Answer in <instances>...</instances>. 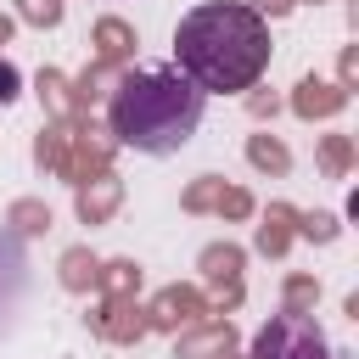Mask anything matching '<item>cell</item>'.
Here are the masks:
<instances>
[{"mask_svg": "<svg viewBox=\"0 0 359 359\" xmlns=\"http://www.w3.org/2000/svg\"><path fill=\"white\" fill-rule=\"evenodd\" d=\"M252 359H331L325 331L309 314H269V325L252 337Z\"/></svg>", "mask_w": 359, "mask_h": 359, "instance_id": "3957f363", "label": "cell"}, {"mask_svg": "<svg viewBox=\"0 0 359 359\" xmlns=\"http://www.w3.org/2000/svg\"><path fill=\"white\" fill-rule=\"evenodd\" d=\"M17 90H22V73H17L11 62H0V107H6V101H17Z\"/></svg>", "mask_w": 359, "mask_h": 359, "instance_id": "277c9868", "label": "cell"}, {"mask_svg": "<svg viewBox=\"0 0 359 359\" xmlns=\"http://www.w3.org/2000/svg\"><path fill=\"white\" fill-rule=\"evenodd\" d=\"M275 56L264 11L241 0H202L180 17L174 28V67L202 90V95H241L264 79Z\"/></svg>", "mask_w": 359, "mask_h": 359, "instance_id": "6da1fadb", "label": "cell"}, {"mask_svg": "<svg viewBox=\"0 0 359 359\" xmlns=\"http://www.w3.org/2000/svg\"><path fill=\"white\" fill-rule=\"evenodd\" d=\"M202 112H208V95L180 67H135L118 79V90L107 101V129L129 151L174 157L202 129Z\"/></svg>", "mask_w": 359, "mask_h": 359, "instance_id": "7a4b0ae2", "label": "cell"}]
</instances>
